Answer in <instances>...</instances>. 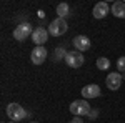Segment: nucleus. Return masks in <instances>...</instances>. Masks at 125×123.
<instances>
[{
    "mask_svg": "<svg viewBox=\"0 0 125 123\" xmlns=\"http://www.w3.org/2000/svg\"><path fill=\"white\" fill-rule=\"evenodd\" d=\"M122 82H124V76L120 75L118 72H112V73H108L105 78V85L108 90H112V92H115L118 90L120 86H122Z\"/></svg>",
    "mask_w": 125,
    "mask_h": 123,
    "instance_id": "423d86ee",
    "label": "nucleus"
},
{
    "mask_svg": "<svg viewBox=\"0 0 125 123\" xmlns=\"http://www.w3.org/2000/svg\"><path fill=\"white\" fill-rule=\"evenodd\" d=\"M67 50H65V47H57L55 50H53V62H60V60H65V57H67Z\"/></svg>",
    "mask_w": 125,
    "mask_h": 123,
    "instance_id": "ddd939ff",
    "label": "nucleus"
},
{
    "mask_svg": "<svg viewBox=\"0 0 125 123\" xmlns=\"http://www.w3.org/2000/svg\"><path fill=\"white\" fill-rule=\"evenodd\" d=\"M68 123H83V120H82V116H75L73 120H70Z\"/></svg>",
    "mask_w": 125,
    "mask_h": 123,
    "instance_id": "a211bd4d",
    "label": "nucleus"
},
{
    "mask_svg": "<svg viewBox=\"0 0 125 123\" xmlns=\"http://www.w3.org/2000/svg\"><path fill=\"white\" fill-rule=\"evenodd\" d=\"M92 112V106L87 100H75L70 103V113L73 116H85Z\"/></svg>",
    "mask_w": 125,
    "mask_h": 123,
    "instance_id": "f257e3e1",
    "label": "nucleus"
},
{
    "mask_svg": "<svg viewBox=\"0 0 125 123\" xmlns=\"http://www.w3.org/2000/svg\"><path fill=\"white\" fill-rule=\"evenodd\" d=\"M80 93H82V96H83V100H92V98L100 96L102 90H100V86H98V85H95V83H90V85L83 86Z\"/></svg>",
    "mask_w": 125,
    "mask_h": 123,
    "instance_id": "1a4fd4ad",
    "label": "nucleus"
},
{
    "mask_svg": "<svg viewBox=\"0 0 125 123\" xmlns=\"http://www.w3.org/2000/svg\"><path fill=\"white\" fill-rule=\"evenodd\" d=\"M47 30H48V33H50L52 37H60V35H63L68 30V25H67V22H65V19L57 17L55 20L50 22V25H48Z\"/></svg>",
    "mask_w": 125,
    "mask_h": 123,
    "instance_id": "f03ea898",
    "label": "nucleus"
},
{
    "mask_svg": "<svg viewBox=\"0 0 125 123\" xmlns=\"http://www.w3.org/2000/svg\"><path fill=\"white\" fill-rule=\"evenodd\" d=\"M9 123H17V122H12V120H10V122H9Z\"/></svg>",
    "mask_w": 125,
    "mask_h": 123,
    "instance_id": "aec40b11",
    "label": "nucleus"
},
{
    "mask_svg": "<svg viewBox=\"0 0 125 123\" xmlns=\"http://www.w3.org/2000/svg\"><path fill=\"white\" fill-rule=\"evenodd\" d=\"M47 55H48V52L45 47H35L30 52V60H32L33 65H42L47 60Z\"/></svg>",
    "mask_w": 125,
    "mask_h": 123,
    "instance_id": "6e6552de",
    "label": "nucleus"
},
{
    "mask_svg": "<svg viewBox=\"0 0 125 123\" xmlns=\"http://www.w3.org/2000/svg\"><path fill=\"white\" fill-rule=\"evenodd\" d=\"M97 68L98 70H108L110 68V60L107 57H100V58H97Z\"/></svg>",
    "mask_w": 125,
    "mask_h": 123,
    "instance_id": "2eb2a0df",
    "label": "nucleus"
},
{
    "mask_svg": "<svg viewBox=\"0 0 125 123\" xmlns=\"http://www.w3.org/2000/svg\"><path fill=\"white\" fill-rule=\"evenodd\" d=\"M30 123H37V122H30Z\"/></svg>",
    "mask_w": 125,
    "mask_h": 123,
    "instance_id": "4be33fe9",
    "label": "nucleus"
},
{
    "mask_svg": "<svg viewBox=\"0 0 125 123\" xmlns=\"http://www.w3.org/2000/svg\"><path fill=\"white\" fill-rule=\"evenodd\" d=\"M7 115H9V118L12 122H22L25 116H27V112H25V108L23 106H20L19 103H9L7 105Z\"/></svg>",
    "mask_w": 125,
    "mask_h": 123,
    "instance_id": "7ed1b4c3",
    "label": "nucleus"
},
{
    "mask_svg": "<svg viewBox=\"0 0 125 123\" xmlns=\"http://www.w3.org/2000/svg\"><path fill=\"white\" fill-rule=\"evenodd\" d=\"M83 62H85L83 53H82V52H77V50L68 52L67 57H65V63H67V66H70V68H80V66L83 65Z\"/></svg>",
    "mask_w": 125,
    "mask_h": 123,
    "instance_id": "39448f33",
    "label": "nucleus"
},
{
    "mask_svg": "<svg viewBox=\"0 0 125 123\" xmlns=\"http://www.w3.org/2000/svg\"><path fill=\"white\" fill-rule=\"evenodd\" d=\"M39 17H40V19H43V17H45V12H43V10H39Z\"/></svg>",
    "mask_w": 125,
    "mask_h": 123,
    "instance_id": "6ab92c4d",
    "label": "nucleus"
},
{
    "mask_svg": "<svg viewBox=\"0 0 125 123\" xmlns=\"http://www.w3.org/2000/svg\"><path fill=\"white\" fill-rule=\"evenodd\" d=\"M117 72H124L125 73V57H120L117 60Z\"/></svg>",
    "mask_w": 125,
    "mask_h": 123,
    "instance_id": "dca6fc26",
    "label": "nucleus"
},
{
    "mask_svg": "<svg viewBox=\"0 0 125 123\" xmlns=\"http://www.w3.org/2000/svg\"><path fill=\"white\" fill-rule=\"evenodd\" d=\"M122 76H124V80H125V73H124V75H122Z\"/></svg>",
    "mask_w": 125,
    "mask_h": 123,
    "instance_id": "412c9836",
    "label": "nucleus"
},
{
    "mask_svg": "<svg viewBox=\"0 0 125 123\" xmlns=\"http://www.w3.org/2000/svg\"><path fill=\"white\" fill-rule=\"evenodd\" d=\"M68 13H70V7H68V3L62 2V3H58V5H57V15L60 17V19H65Z\"/></svg>",
    "mask_w": 125,
    "mask_h": 123,
    "instance_id": "4468645a",
    "label": "nucleus"
},
{
    "mask_svg": "<svg viewBox=\"0 0 125 123\" xmlns=\"http://www.w3.org/2000/svg\"><path fill=\"white\" fill-rule=\"evenodd\" d=\"M92 13H94V17H95L97 20L105 19L107 15L110 13V5H108L107 2H98V3H95V7H94V10H92Z\"/></svg>",
    "mask_w": 125,
    "mask_h": 123,
    "instance_id": "9d476101",
    "label": "nucleus"
},
{
    "mask_svg": "<svg viewBox=\"0 0 125 123\" xmlns=\"http://www.w3.org/2000/svg\"><path fill=\"white\" fill-rule=\"evenodd\" d=\"M48 30L43 27H37L32 33V42L35 43V47H43V43L48 40Z\"/></svg>",
    "mask_w": 125,
    "mask_h": 123,
    "instance_id": "0eeeda50",
    "label": "nucleus"
},
{
    "mask_svg": "<svg viewBox=\"0 0 125 123\" xmlns=\"http://www.w3.org/2000/svg\"><path fill=\"white\" fill-rule=\"evenodd\" d=\"M97 116H98V110L97 108H92V112L88 113V118L90 120H97Z\"/></svg>",
    "mask_w": 125,
    "mask_h": 123,
    "instance_id": "f3484780",
    "label": "nucleus"
},
{
    "mask_svg": "<svg viewBox=\"0 0 125 123\" xmlns=\"http://www.w3.org/2000/svg\"><path fill=\"white\" fill-rule=\"evenodd\" d=\"M32 33H33V27L30 25L29 22H23V23H20L19 27H15V30H13V38L17 42H23L25 38L32 37Z\"/></svg>",
    "mask_w": 125,
    "mask_h": 123,
    "instance_id": "20e7f679",
    "label": "nucleus"
},
{
    "mask_svg": "<svg viewBox=\"0 0 125 123\" xmlns=\"http://www.w3.org/2000/svg\"><path fill=\"white\" fill-rule=\"evenodd\" d=\"M110 12L117 19H125V2H114L110 5Z\"/></svg>",
    "mask_w": 125,
    "mask_h": 123,
    "instance_id": "f8f14e48",
    "label": "nucleus"
},
{
    "mask_svg": "<svg viewBox=\"0 0 125 123\" xmlns=\"http://www.w3.org/2000/svg\"><path fill=\"white\" fill-rule=\"evenodd\" d=\"M72 43H73V47L77 52H87L88 48H90V38L85 37V35H77V37L72 40Z\"/></svg>",
    "mask_w": 125,
    "mask_h": 123,
    "instance_id": "9b49d317",
    "label": "nucleus"
}]
</instances>
